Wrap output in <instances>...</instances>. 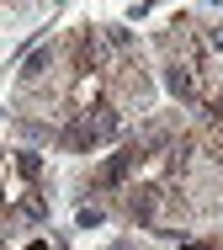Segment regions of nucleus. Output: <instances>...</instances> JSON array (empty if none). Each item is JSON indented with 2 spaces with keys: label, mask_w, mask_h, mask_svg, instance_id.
<instances>
[{
  "label": "nucleus",
  "mask_w": 223,
  "mask_h": 250,
  "mask_svg": "<svg viewBox=\"0 0 223 250\" xmlns=\"http://www.w3.org/2000/svg\"><path fill=\"white\" fill-rule=\"evenodd\" d=\"M27 250H48V245H43V240H32V245H27Z\"/></svg>",
  "instance_id": "4"
},
{
  "label": "nucleus",
  "mask_w": 223,
  "mask_h": 250,
  "mask_svg": "<svg viewBox=\"0 0 223 250\" xmlns=\"http://www.w3.org/2000/svg\"><path fill=\"white\" fill-rule=\"evenodd\" d=\"M16 176H21V181H43V160H37V154H16Z\"/></svg>",
  "instance_id": "2"
},
{
  "label": "nucleus",
  "mask_w": 223,
  "mask_h": 250,
  "mask_svg": "<svg viewBox=\"0 0 223 250\" xmlns=\"http://www.w3.org/2000/svg\"><path fill=\"white\" fill-rule=\"evenodd\" d=\"M202 38H207V48H213V53H223V27H207Z\"/></svg>",
  "instance_id": "3"
},
{
  "label": "nucleus",
  "mask_w": 223,
  "mask_h": 250,
  "mask_svg": "<svg viewBox=\"0 0 223 250\" xmlns=\"http://www.w3.org/2000/svg\"><path fill=\"white\" fill-rule=\"evenodd\" d=\"M64 59V43H43L37 53H27L21 59V69H16V85L21 91H37V80H48L54 75V64Z\"/></svg>",
  "instance_id": "1"
}]
</instances>
